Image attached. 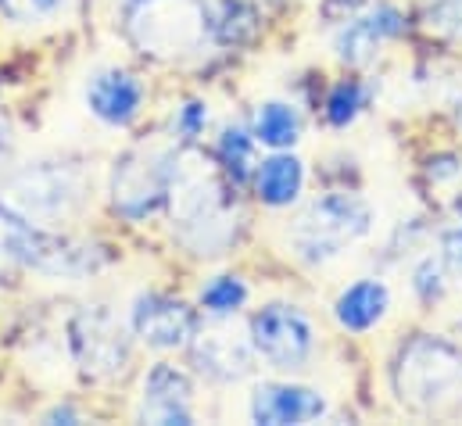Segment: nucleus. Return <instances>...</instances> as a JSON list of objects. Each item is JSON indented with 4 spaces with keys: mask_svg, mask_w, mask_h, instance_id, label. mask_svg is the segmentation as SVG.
<instances>
[{
    "mask_svg": "<svg viewBox=\"0 0 462 426\" xmlns=\"http://www.w3.org/2000/svg\"><path fill=\"white\" fill-rule=\"evenodd\" d=\"M165 201L180 240L194 255H223L236 240V212L230 205L226 183L201 151H176Z\"/></svg>",
    "mask_w": 462,
    "mask_h": 426,
    "instance_id": "1",
    "label": "nucleus"
},
{
    "mask_svg": "<svg viewBox=\"0 0 462 426\" xmlns=\"http://www.w3.org/2000/svg\"><path fill=\"white\" fill-rule=\"evenodd\" d=\"M391 387L409 412L441 416L462 405V347L420 333L402 344L391 366Z\"/></svg>",
    "mask_w": 462,
    "mask_h": 426,
    "instance_id": "2",
    "label": "nucleus"
},
{
    "mask_svg": "<svg viewBox=\"0 0 462 426\" xmlns=\"http://www.w3.org/2000/svg\"><path fill=\"white\" fill-rule=\"evenodd\" d=\"M122 32L140 54L176 61L205 47L212 14L205 0H125Z\"/></svg>",
    "mask_w": 462,
    "mask_h": 426,
    "instance_id": "3",
    "label": "nucleus"
},
{
    "mask_svg": "<svg viewBox=\"0 0 462 426\" xmlns=\"http://www.w3.org/2000/svg\"><path fill=\"white\" fill-rule=\"evenodd\" d=\"M373 229V208L358 194H323L291 226V247L309 265H327Z\"/></svg>",
    "mask_w": 462,
    "mask_h": 426,
    "instance_id": "4",
    "label": "nucleus"
},
{
    "mask_svg": "<svg viewBox=\"0 0 462 426\" xmlns=\"http://www.w3.org/2000/svg\"><path fill=\"white\" fill-rule=\"evenodd\" d=\"M83 198H87V180L76 165L36 162V165L18 169L7 180L0 205H7L11 212H18L36 226H51V222L69 218L83 205Z\"/></svg>",
    "mask_w": 462,
    "mask_h": 426,
    "instance_id": "5",
    "label": "nucleus"
},
{
    "mask_svg": "<svg viewBox=\"0 0 462 426\" xmlns=\"http://www.w3.org/2000/svg\"><path fill=\"white\" fill-rule=\"evenodd\" d=\"M176 165V151L165 144L129 147L112 172V205L118 215L140 222L154 212L169 194V176Z\"/></svg>",
    "mask_w": 462,
    "mask_h": 426,
    "instance_id": "6",
    "label": "nucleus"
},
{
    "mask_svg": "<svg viewBox=\"0 0 462 426\" xmlns=\"http://www.w3.org/2000/svg\"><path fill=\"white\" fill-rule=\"evenodd\" d=\"M69 344H72V355H76L79 373L87 380H94V384L116 380V376L125 373V366H129V333L116 320V312L105 309V305L83 309L72 320V326H69Z\"/></svg>",
    "mask_w": 462,
    "mask_h": 426,
    "instance_id": "7",
    "label": "nucleus"
},
{
    "mask_svg": "<svg viewBox=\"0 0 462 426\" xmlns=\"http://www.w3.org/2000/svg\"><path fill=\"white\" fill-rule=\"evenodd\" d=\"M251 344L273 369L298 373L316 351V333H312V322L301 309L265 305L251 320Z\"/></svg>",
    "mask_w": 462,
    "mask_h": 426,
    "instance_id": "8",
    "label": "nucleus"
},
{
    "mask_svg": "<svg viewBox=\"0 0 462 426\" xmlns=\"http://www.w3.org/2000/svg\"><path fill=\"white\" fill-rule=\"evenodd\" d=\"M190 355H194V366L208 380H216V384H240L251 373L254 344L230 320H216L190 337Z\"/></svg>",
    "mask_w": 462,
    "mask_h": 426,
    "instance_id": "9",
    "label": "nucleus"
},
{
    "mask_svg": "<svg viewBox=\"0 0 462 426\" xmlns=\"http://www.w3.org/2000/svg\"><path fill=\"white\" fill-rule=\"evenodd\" d=\"M133 333L158 351H172L190 344V337L198 333V316L187 301L165 298V294H143L133 305Z\"/></svg>",
    "mask_w": 462,
    "mask_h": 426,
    "instance_id": "10",
    "label": "nucleus"
},
{
    "mask_svg": "<svg viewBox=\"0 0 462 426\" xmlns=\"http://www.w3.org/2000/svg\"><path fill=\"white\" fill-rule=\"evenodd\" d=\"M405 32V18L398 7H376L358 11L355 18L341 22V32L334 36V51L345 65H369L383 43L398 40Z\"/></svg>",
    "mask_w": 462,
    "mask_h": 426,
    "instance_id": "11",
    "label": "nucleus"
},
{
    "mask_svg": "<svg viewBox=\"0 0 462 426\" xmlns=\"http://www.w3.org/2000/svg\"><path fill=\"white\" fill-rule=\"evenodd\" d=\"M194 387L183 369L158 362L147 380H143V398H140V420L143 423H194Z\"/></svg>",
    "mask_w": 462,
    "mask_h": 426,
    "instance_id": "12",
    "label": "nucleus"
},
{
    "mask_svg": "<svg viewBox=\"0 0 462 426\" xmlns=\"http://www.w3.org/2000/svg\"><path fill=\"white\" fill-rule=\"evenodd\" d=\"M327 416V398L298 384H262L251 398V420L265 426L312 423Z\"/></svg>",
    "mask_w": 462,
    "mask_h": 426,
    "instance_id": "13",
    "label": "nucleus"
},
{
    "mask_svg": "<svg viewBox=\"0 0 462 426\" xmlns=\"http://www.w3.org/2000/svg\"><path fill=\"white\" fill-rule=\"evenodd\" d=\"M140 101H143V87L129 72H122V69L94 72L90 83H87V105L108 125L133 122L136 111H140Z\"/></svg>",
    "mask_w": 462,
    "mask_h": 426,
    "instance_id": "14",
    "label": "nucleus"
},
{
    "mask_svg": "<svg viewBox=\"0 0 462 426\" xmlns=\"http://www.w3.org/2000/svg\"><path fill=\"white\" fill-rule=\"evenodd\" d=\"M387 309H391L387 283H380V280H358V283H351L345 294L337 298L334 316L351 333H365V329H373L376 322L387 316Z\"/></svg>",
    "mask_w": 462,
    "mask_h": 426,
    "instance_id": "15",
    "label": "nucleus"
},
{
    "mask_svg": "<svg viewBox=\"0 0 462 426\" xmlns=\"http://www.w3.org/2000/svg\"><path fill=\"white\" fill-rule=\"evenodd\" d=\"M301 187H305V165L294 158V154H273L258 165L254 172V190L265 205L273 208H287L301 198Z\"/></svg>",
    "mask_w": 462,
    "mask_h": 426,
    "instance_id": "16",
    "label": "nucleus"
},
{
    "mask_svg": "<svg viewBox=\"0 0 462 426\" xmlns=\"http://www.w3.org/2000/svg\"><path fill=\"white\" fill-rule=\"evenodd\" d=\"M298 133H301V118L298 111L283 101H269V105L258 107L254 115V140H262L265 147H276V151H287L298 144Z\"/></svg>",
    "mask_w": 462,
    "mask_h": 426,
    "instance_id": "17",
    "label": "nucleus"
},
{
    "mask_svg": "<svg viewBox=\"0 0 462 426\" xmlns=\"http://www.w3.org/2000/svg\"><path fill=\"white\" fill-rule=\"evenodd\" d=\"M219 158H223V169L233 176V183H244L254 165V136L244 125H226L219 136Z\"/></svg>",
    "mask_w": 462,
    "mask_h": 426,
    "instance_id": "18",
    "label": "nucleus"
},
{
    "mask_svg": "<svg viewBox=\"0 0 462 426\" xmlns=\"http://www.w3.org/2000/svg\"><path fill=\"white\" fill-rule=\"evenodd\" d=\"M244 301H247V287H244L240 276H219V280H212V283L201 291V305H205L212 316H233Z\"/></svg>",
    "mask_w": 462,
    "mask_h": 426,
    "instance_id": "19",
    "label": "nucleus"
},
{
    "mask_svg": "<svg viewBox=\"0 0 462 426\" xmlns=\"http://www.w3.org/2000/svg\"><path fill=\"white\" fill-rule=\"evenodd\" d=\"M362 107H365V87L355 79H345L327 97V118H330V125H347L358 118Z\"/></svg>",
    "mask_w": 462,
    "mask_h": 426,
    "instance_id": "20",
    "label": "nucleus"
},
{
    "mask_svg": "<svg viewBox=\"0 0 462 426\" xmlns=\"http://www.w3.org/2000/svg\"><path fill=\"white\" fill-rule=\"evenodd\" d=\"M65 4H69V0H0V11H4L11 22L32 25V22H51L54 14H61Z\"/></svg>",
    "mask_w": 462,
    "mask_h": 426,
    "instance_id": "21",
    "label": "nucleus"
},
{
    "mask_svg": "<svg viewBox=\"0 0 462 426\" xmlns=\"http://www.w3.org/2000/svg\"><path fill=\"white\" fill-rule=\"evenodd\" d=\"M423 18H427V25H430L434 32L459 36L462 32V0H427Z\"/></svg>",
    "mask_w": 462,
    "mask_h": 426,
    "instance_id": "22",
    "label": "nucleus"
},
{
    "mask_svg": "<svg viewBox=\"0 0 462 426\" xmlns=\"http://www.w3.org/2000/svg\"><path fill=\"white\" fill-rule=\"evenodd\" d=\"M219 32H223V40H233V43L247 40L254 32V14L244 4H226L223 18H219Z\"/></svg>",
    "mask_w": 462,
    "mask_h": 426,
    "instance_id": "23",
    "label": "nucleus"
},
{
    "mask_svg": "<svg viewBox=\"0 0 462 426\" xmlns=\"http://www.w3.org/2000/svg\"><path fill=\"white\" fill-rule=\"evenodd\" d=\"M412 287H416V294H420L423 301H434V298H441V294H445V269H441V262L427 258V262L416 269V280H412Z\"/></svg>",
    "mask_w": 462,
    "mask_h": 426,
    "instance_id": "24",
    "label": "nucleus"
},
{
    "mask_svg": "<svg viewBox=\"0 0 462 426\" xmlns=\"http://www.w3.org/2000/svg\"><path fill=\"white\" fill-rule=\"evenodd\" d=\"M205 125H208V105L187 101V105L180 107V115H176V133H180V140H187V144L198 140Z\"/></svg>",
    "mask_w": 462,
    "mask_h": 426,
    "instance_id": "25",
    "label": "nucleus"
},
{
    "mask_svg": "<svg viewBox=\"0 0 462 426\" xmlns=\"http://www.w3.org/2000/svg\"><path fill=\"white\" fill-rule=\"evenodd\" d=\"M373 0H327L323 4V18L327 22H347V18H355L358 11H365Z\"/></svg>",
    "mask_w": 462,
    "mask_h": 426,
    "instance_id": "26",
    "label": "nucleus"
},
{
    "mask_svg": "<svg viewBox=\"0 0 462 426\" xmlns=\"http://www.w3.org/2000/svg\"><path fill=\"white\" fill-rule=\"evenodd\" d=\"M47 420H51V423H54V420H65V423H76V412H72V409H54V412H51Z\"/></svg>",
    "mask_w": 462,
    "mask_h": 426,
    "instance_id": "27",
    "label": "nucleus"
},
{
    "mask_svg": "<svg viewBox=\"0 0 462 426\" xmlns=\"http://www.w3.org/2000/svg\"><path fill=\"white\" fill-rule=\"evenodd\" d=\"M7 151H11V136H7V125L0 122V158H4Z\"/></svg>",
    "mask_w": 462,
    "mask_h": 426,
    "instance_id": "28",
    "label": "nucleus"
},
{
    "mask_svg": "<svg viewBox=\"0 0 462 426\" xmlns=\"http://www.w3.org/2000/svg\"><path fill=\"white\" fill-rule=\"evenodd\" d=\"M456 118H459V125H462V101H459V107H456Z\"/></svg>",
    "mask_w": 462,
    "mask_h": 426,
    "instance_id": "29",
    "label": "nucleus"
},
{
    "mask_svg": "<svg viewBox=\"0 0 462 426\" xmlns=\"http://www.w3.org/2000/svg\"><path fill=\"white\" fill-rule=\"evenodd\" d=\"M459 218H462V201H459ZM459 229H462V222H459Z\"/></svg>",
    "mask_w": 462,
    "mask_h": 426,
    "instance_id": "30",
    "label": "nucleus"
}]
</instances>
